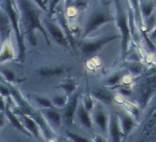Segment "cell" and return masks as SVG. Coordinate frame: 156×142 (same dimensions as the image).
Wrapping results in <instances>:
<instances>
[{
  "instance_id": "1",
  "label": "cell",
  "mask_w": 156,
  "mask_h": 142,
  "mask_svg": "<svg viewBox=\"0 0 156 142\" xmlns=\"http://www.w3.org/2000/svg\"><path fill=\"white\" fill-rule=\"evenodd\" d=\"M77 101H78L77 97L75 96L72 98L71 101H70L68 106L66 108L65 113H64V117H65V120L66 122L68 124H71L73 122L74 114L77 108Z\"/></svg>"
},
{
  "instance_id": "2",
  "label": "cell",
  "mask_w": 156,
  "mask_h": 142,
  "mask_svg": "<svg viewBox=\"0 0 156 142\" xmlns=\"http://www.w3.org/2000/svg\"><path fill=\"white\" fill-rule=\"evenodd\" d=\"M78 115H79V118L80 122L87 128L91 127V121L90 117L88 113V110L84 107L81 105L78 110Z\"/></svg>"
},
{
  "instance_id": "3",
  "label": "cell",
  "mask_w": 156,
  "mask_h": 142,
  "mask_svg": "<svg viewBox=\"0 0 156 142\" xmlns=\"http://www.w3.org/2000/svg\"><path fill=\"white\" fill-rule=\"evenodd\" d=\"M114 38H115L114 37H109V38H107L105 39H104V40H101L100 41L95 43H90V44H86L83 47V51L85 53L90 54V53H91L93 52H94L97 50H98L100 48V47L102 46L104 43H105V42H107L108 41H110V40H111V39H113Z\"/></svg>"
},
{
  "instance_id": "4",
  "label": "cell",
  "mask_w": 156,
  "mask_h": 142,
  "mask_svg": "<svg viewBox=\"0 0 156 142\" xmlns=\"http://www.w3.org/2000/svg\"><path fill=\"white\" fill-rule=\"evenodd\" d=\"M111 135L113 138L114 142H119L120 138V132L119 130V125L118 121L117 118L113 117V119L111 121Z\"/></svg>"
},
{
  "instance_id": "5",
  "label": "cell",
  "mask_w": 156,
  "mask_h": 142,
  "mask_svg": "<svg viewBox=\"0 0 156 142\" xmlns=\"http://www.w3.org/2000/svg\"><path fill=\"white\" fill-rule=\"evenodd\" d=\"M95 120L99 127L103 131H105L107 128V117L102 111H98L95 114Z\"/></svg>"
},
{
  "instance_id": "6",
  "label": "cell",
  "mask_w": 156,
  "mask_h": 142,
  "mask_svg": "<svg viewBox=\"0 0 156 142\" xmlns=\"http://www.w3.org/2000/svg\"><path fill=\"white\" fill-rule=\"evenodd\" d=\"M107 17L105 16V15H98L97 16L92 20L90 23H89V25L88 26L87 29V32H89V31H91L93 29H94L97 26H98L100 23H102L105 21L107 20Z\"/></svg>"
},
{
  "instance_id": "7",
  "label": "cell",
  "mask_w": 156,
  "mask_h": 142,
  "mask_svg": "<svg viewBox=\"0 0 156 142\" xmlns=\"http://www.w3.org/2000/svg\"><path fill=\"white\" fill-rule=\"evenodd\" d=\"M64 72V69L62 67L50 68V69H43L40 71V74L43 76H58Z\"/></svg>"
},
{
  "instance_id": "8",
  "label": "cell",
  "mask_w": 156,
  "mask_h": 142,
  "mask_svg": "<svg viewBox=\"0 0 156 142\" xmlns=\"http://www.w3.org/2000/svg\"><path fill=\"white\" fill-rule=\"evenodd\" d=\"M49 29L51 33L52 34L53 36L58 41L62 44H65L66 43V40L63 36V35L62 34V33L60 32V31L55 27H54L52 25H49Z\"/></svg>"
},
{
  "instance_id": "9",
  "label": "cell",
  "mask_w": 156,
  "mask_h": 142,
  "mask_svg": "<svg viewBox=\"0 0 156 142\" xmlns=\"http://www.w3.org/2000/svg\"><path fill=\"white\" fill-rule=\"evenodd\" d=\"M24 120L26 124V126L29 128V129L37 137V126L36 125L32 119H31L30 118L28 117L26 115H24Z\"/></svg>"
},
{
  "instance_id": "10",
  "label": "cell",
  "mask_w": 156,
  "mask_h": 142,
  "mask_svg": "<svg viewBox=\"0 0 156 142\" xmlns=\"http://www.w3.org/2000/svg\"><path fill=\"white\" fill-rule=\"evenodd\" d=\"M46 115H47L48 117L54 124H60V117L59 114L57 112L52 111V110H48L47 112H46Z\"/></svg>"
},
{
  "instance_id": "11",
  "label": "cell",
  "mask_w": 156,
  "mask_h": 142,
  "mask_svg": "<svg viewBox=\"0 0 156 142\" xmlns=\"http://www.w3.org/2000/svg\"><path fill=\"white\" fill-rule=\"evenodd\" d=\"M6 114H7V115L9 116V119L10 120V121L12 122V123L13 124V126H15V127L18 128L19 130H22L24 131V128H23L22 124H20V122L19 121V120L17 119L16 117H15L14 115H13L12 114V112L10 111V110H7L6 111Z\"/></svg>"
},
{
  "instance_id": "12",
  "label": "cell",
  "mask_w": 156,
  "mask_h": 142,
  "mask_svg": "<svg viewBox=\"0 0 156 142\" xmlns=\"http://www.w3.org/2000/svg\"><path fill=\"white\" fill-rule=\"evenodd\" d=\"M95 94L98 98L103 100H111L112 99V97L111 94L106 92L105 91L99 90L95 91Z\"/></svg>"
},
{
  "instance_id": "13",
  "label": "cell",
  "mask_w": 156,
  "mask_h": 142,
  "mask_svg": "<svg viewBox=\"0 0 156 142\" xmlns=\"http://www.w3.org/2000/svg\"><path fill=\"white\" fill-rule=\"evenodd\" d=\"M8 9H9V11L10 15V16H11V18H12V22H13V23H14V26H15V29H16L17 32V33H18V34H19V29H18L17 26V22H16V20H15V17L14 13H13V10H12V7H11V6H10V4H9V5H8ZM19 41L20 46L22 47V44H21V43H20V37H19Z\"/></svg>"
},
{
  "instance_id": "14",
  "label": "cell",
  "mask_w": 156,
  "mask_h": 142,
  "mask_svg": "<svg viewBox=\"0 0 156 142\" xmlns=\"http://www.w3.org/2000/svg\"><path fill=\"white\" fill-rule=\"evenodd\" d=\"M67 135L76 142H89L87 139H85L80 136H78L74 133H67Z\"/></svg>"
},
{
  "instance_id": "15",
  "label": "cell",
  "mask_w": 156,
  "mask_h": 142,
  "mask_svg": "<svg viewBox=\"0 0 156 142\" xmlns=\"http://www.w3.org/2000/svg\"><path fill=\"white\" fill-rule=\"evenodd\" d=\"M132 121L129 117H124L123 120V127L124 131L127 133L131 128Z\"/></svg>"
},
{
  "instance_id": "16",
  "label": "cell",
  "mask_w": 156,
  "mask_h": 142,
  "mask_svg": "<svg viewBox=\"0 0 156 142\" xmlns=\"http://www.w3.org/2000/svg\"><path fill=\"white\" fill-rule=\"evenodd\" d=\"M120 25L123 30V33H124V41H126V39H127V36H128V29L127 27L126 26V23H125V21L124 20H121L120 21Z\"/></svg>"
},
{
  "instance_id": "17",
  "label": "cell",
  "mask_w": 156,
  "mask_h": 142,
  "mask_svg": "<svg viewBox=\"0 0 156 142\" xmlns=\"http://www.w3.org/2000/svg\"><path fill=\"white\" fill-rule=\"evenodd\" d=\"M39 103H40L41 105L45 107H50L51 106V104L50 103V101H48V100H46L45 98H38L37 99Z\"/></svg>"
},
{
  "instance_id": "18",
  "label": "cell",
  "mask_w": 156,
  "mask_h": 142,
  "mask_svg": "<svg viewBox=\"0 0 156 142\" xmlns=\"http://www.w3.org/2000/svg\"><path fill=\"white\" fill-rule=\"evenodd\" d=\"M53 101L55 102V104L56 105H57L58 106H63L65 104V98L64 97H56L53 99Z\"/></svg>"
},
{
  "instance_id": "19",
  "label": "cell",
  "mask_w": 156,
  "mask_h": 142,
  "mask_svg": "<svg viewBox=\"0 0 156 142\" xmlns=\"http://www.w3.org/2000/svg\"><path fill=\"white\" fill-rule=\"evenodd\" d=\"M119 77L118 76H115V77H111L110 80H108V82L111 83V84H115V83H117L118 81L119 80Z\"/></svg>"
},
{
  "instance_id": "20",
  "label": "cell",
  "mask_w": 156,
  "mask_h": 142,
  "mask_svg": "<svg viewBox=\"0 0 156 142\" xmlns=\"http://www.w3.org/2000/svg\"><path fill=\"white\" fill-rule=\"evenodd\" d=\"M64 87L67 90V91H72L73 90V89H74V86L73 85H72V84H66V85H65Z\"/></svg>"
},
{
  "instance_id": "21",
  "label": "cell",
  "mask_w": 156,
  "mask_h": 142,
  "mask_svg": "<svg viewBox=\"0 0 156 142\" xmlns=\"http://www.w3.org/2000/svg\"><path fill=\"white\" fill-rule=\"evenodd\" d=\"M6 76H7V77H9L10 80H12V79H13V74L10 72L6 73Z\"/></svg>"
},
{
  "instance_id": "22",
  "label": "cell",
  "mask_w": 156,
  "mask_h": 142,
  "mask_svg": "<svg viewBox=\"0 0 156 142\" xmlns=\"http://www.w3.org/2000/svg\"><path fill=\"white\" fill-rule=\"evenodd\" d=\"M57 2H58V0H54L53 3V4H52V6H54V5L57 3Z\"/></svg>"
},
{
  "instance_id": "23",
  "label": "cell",
  "mask_w": 156,
  "mask_h": 142,
  "mask_svg": "<svg viewBox=\"0 0 156 142\" xmlns=\"http://www.w3.org/2000/svg\"><path fill=\"white\" fill-rule=\"evenodd\" d=\"M2 91H3V92H4V93H8V92H7L8 91H7L6 90H5L4 88H2Z\"/></svg>"
},
{
  "instance_id": "24",
  "label": "cell",
  "mask_w": 156,
  "mask_h": 142,
  "mask_svg": "<svg viewBox=\"0 0 156 142\" xmlns=\"http://www.w3.org/2000/svg\"><path fill=\"white\" fill-rule=\"evenodd\" d=\"M99 142H102V141H101L99 140Z\"/></svg>"
}]
</instances>
